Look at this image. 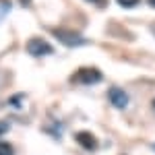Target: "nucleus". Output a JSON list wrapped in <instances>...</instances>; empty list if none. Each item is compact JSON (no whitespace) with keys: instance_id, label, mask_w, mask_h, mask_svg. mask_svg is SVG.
<instances>
[{"instance_id":"obj_1","label":"nucleus","mask_w":155,"mask_h":155,"mask_svg":"<svg viewBox=\"0 0 155 155\" xmlns=\"http://www.w3.org/2000/svg\"><path fill=\"white\" fill-rule=\"evenodd\" d=\"M52 35L56 37L60 44L68 46V48H79V46H83L85 41H87L81 33H77L72 29H64V27H54L52 29Z\"/></svg>"},{"instance_id":"obj_2","label":"nucleus","mask_w":155,"mask_h":155,"mask_svg":"<svg viewBox=\"0 0 155 155\" xmlns=\"http://www.w3.org/2000/svg\"><path fill=\"white\" fill-rule=\"evenodd\" d=\"M104 77H101V71H97L93 66H85V68H79V71L72 74V83H83V85H95L99 83Z\"/></svg>"},{"instance_id":"obj_3","label":"nucleus","mask_w":155,"mask_h":155,"mask_svg":"<svg viewBox=\"0 0 155 155\" xmlns=\"http://www.w3.org/2000/svg\"><path fill=\"white\" fill-rule=\"evenodd\" d=\"M27 52H29L31 56H35V58H41V56L52 54L54 48L50 46L46 39H41V37H33V39H29V41H27Z\"/></svg>"},{"instance_id":"obj_4","label":"nucleus","mask_w":155,"mask_h":155,"mask_svg":"<svg viewBox=\"0 0 155 155\" xmlns=\"http://www.w3.org/2000/svg\"><path fill=\"white\" fill-rule=\"evenodd\" d=\"M107 97H110V101H112V106H116L118 110H124V107L128 106V95L118 89V87H112L110 91H107Z\"/></svg>"},{"instance_id":"obj_5","label":"nucleus","mask_w":155,"mask_h":155,"mask_svg":"<svg viewBox=\"0 0 155 155\" xmlns=\"http://www.w3.org/2000/svg\"><path fill=\"white\" fill-rule=\"evenodd\" d=\"M74 139L79 141V145H83L85 149H89V151H95V149H97V139L91 134V132L81 130V132L74 134Z\"/></svg>"},{"instance_id":"obj_6","label":"nucleus","mask_w":155,"mask_h":155,"mask_svg":"<svg viewBox=\"0 0 155 155\" xmlns=\"http://www.w3.org/2000/svg\"><path fill=\"white\" fill-rule=\"evenodd\" d=\"M11 12V0H0V21Z\"/></svg>"},{"instance_id":"obj_7","label":"nucleus","mask_w":155,"mask_h":155,"mask_svg":"<svg viewBox=\"0 0 155 155\" xmlns=\"http://www.w3.org/2000/svg\"><path fill=\"white\" fill-rule=\"evenodd\" d=\"M0 155H15V149H12L11 143L6 141H0Z\"/></svg>"},{"instance_id":"obj_8","label":"nucleus","mask_w":155,"mask_h":155,"mask_svg":"<svg viewBox=\"0 0 155 155\" xmlns=\"http://www.w3.org/2000/svg\"><path fill=\"white\" fill-rule=\"evenodd\" d=\"M120 6H124V8H130V6H137L139 4V0H116Z\"/></svg>"},{"instance_id":"obj_9","label":"nucleus","mask_w":155,"mask_h":155,"mask_svg":"<svg viewBox=\"0 0 155 155\" xmlns=\"http://www.w3.org/2000/svg\"><path fill=\"white\" fill-rule=\"evenodd\" d=\"M89 2H93V4H97V6H106L107 0H89Z\"/></svg>"},{"instance_id":"obj_10","label":"nucleus","mask_w":155,"mask_h":155,"mask_svg":"<svg viewBox=\"0 0 155 155\" xmlns=\"http://www.w3.org/2000/svg\"><path fill=\"white\" fill-rule=\"evenodd\" d=\"M8 130V126H6V124H4V122H2V124H0V134H4V132Z\"/></svg>"},{"instance_id":"obj_11","label":"nucleus","mask_w":155,"mask_h":155,"mask_svg":"<svg viewBox=\"0 0 155 155\" xmlns=\"http://www.w3.org/2000/svg\"><path fill=\"white\" fill-rule=\"evenodd\" d=\"M149 4H151V6H155V0H149Z\"/></svg>"},{"instance_id":"obj_12","label":"nucleus","mask_w":155,"mask_h":155,"mask_svg":"<svg viewBox=\"0 0 155 155\" xmlns=\"http://www.w3.org/2000/svg\"><path fill=\"white\" fill-rule=\"evenodd\" d=\"M21 2H23V4H29V0H21Z\"/></svg>"},{"instance_id":"obj_13","label":"nucleus","mask_w":155,"mask_h":155,"mask_svg":"<svg viewBox=\"0 0 155 155\" xmlns=\"http://www.w3.org/2000/svg\"><path fill=\"white\" fill-rule=\"evenodd\" d=\"M153 112H155V99H153Z\"/></svg>"}]
</instances>
